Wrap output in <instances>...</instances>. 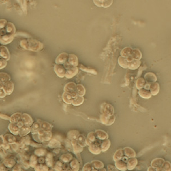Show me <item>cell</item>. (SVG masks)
<instances>
[{
	"mask_svg": "<svg viewBox=\"0 0 171 171\" xmlns=\"http://www.w3.org/2000/svg\"><path fill=\"white\" fill-rule=\"evenodd\" d=\"M20 45L24 49L35 52L40 51L43 48V45L41 42L34 39L23 40L20 42Z\"/></svg>",
	"mask_w": 171,
	"mask_h": 171,
	"instance_id": "1",
	"label": "cell"
},
{
	"mask_svg": "<svg viewBox=\"0 0 171 171\" xmlns=\"http://www.w3.org/2000/svg\"><path fill=\"white\" fill-rule=\"evenodd\" d=\"M100 111L103 115L112 116L114 115L115 110L111 104L107 103H104L100 107Z\"/></svg>",
	"mask_w": 171,
	"mask_h": 171,
	"instance_id": "2",
	"label": "cell"
},
{
	"mask_svg": "<svg viewBox=\"0 0 171 171\" xmlns=\"http://www.w3.org/2000/svg\"><path fill=\"white\" fill-rule=\"evenodd\" d=\"M76 84L75 83L69 82L65 86L64 88V91L65 92L68 93L70 95H71L73 98H74L77 96V93L76 92Z\"/></svg>",
	"mask_w": 171,
	"mask_h": 171,
	"instance_id": "3",
	"label": "cell"
},
{
	"mask_svg": "<svg viewBox=\"0 0 171 171\" xmlns=\"http://www.w3.org/2000/svg\"><path fill=\"white\" fill-rule=\"evenodd\" d=\"M101 122L106 126H111L115 121V116L114 115L107 116L102 114L100 117Z\"/></svg>",
	"mask_w": 171,
	"mask_h": 171,
	"instance_id": "4",
	"label": "cell"
},
{
	"mask_svg": "<svg viewBox=\"0 0 171 171\" xmlns=\"http://www.w3.org/2000/svg\"><path fill=\"white\" fill-rule=\"evenodd\" d=\"M54 71L56 75L61 78H63L65 77L67 69L62 65L55 64L54 67Z\"/></svg>",
	"mask_w": 171,
	"mask_h": 171,
	"instance_id": "5",
	"label": "cell"
},
{
	"mask_svg": "<svg viewBox=\"0 0 171 171\" xmlns=\"http://www.w3.org/2000/svg\"><path fill=\"white\" fill-rule=\"evenodd\" d=\"M69 55L66 52H62L57 56L55 59V63L64 65L68 61Z\"/></svg>",
	"mask_w": 171,
	"mask_h": 171,
	"instance_id": "6",
	"label": "cell"
},
{
	"mask_svg": "<svg viewBox=\"0 0 171 171\" xmlns=\"http://www.w3.org/2000/svg\"><path fill=\"white\" fill-rule=\"evenodd\" d=\"M88 150L91 154L95 155H99L101 153V152H102L100 148V144H99L96 141L95 143L89 146Z\"/></svg>",
	"mask_w": 171,
	"mask_h": 171,
	"instance_id": "7",
	"label": "cell"
},
{
	"mask_svg": "<svg viewBox=\"0 0 171 171\" xmlns=\"http://www.w3.org/2000/svg\"><path fill=\"white\" fill-rule=\"evenodd\" d=\"M0 58L7 61L10 60V54L9 51L5 46H1L0 47Z\"/></svg>",
	"mask_w": 171,
	"mask_h": 171,
	"instance_id": "8",
	"label": "cell"
},
{
	"mask_svg": "<svg viewBox=\"0 0 171 171\" xmlns=\"http://www.w3.org/2000/svg\"><path fill=\"white\" fill-rule=\"evenodd\" d=\"M78 71H79L78 67L70 66L68 69H67L65 77L67 78H72L78 73Z\"/></svg>",
	"mask_w": 171,
	"mask_h": 171,
	"instance_id": "9",
	"label": "cell"
},
{
	"mask_svg": "<svg viewBox=\"0 0 171 171\" xmlns=\"http://www.w3.org/2000/svg\"><path fill=\"white\" fill-rule=\"evenodd\" d=\"M94 4L97 7H104L107 8L109 7L112 4L113 1L111 0H104V1H93Z\"/></svg>",
	"mask_w": 171,
	"mask_h": 171,
	"instance_id": "10",
	"label": "cell"
},
{
	"mask_svg": "<svg viewBox=\"0 0 171 171\" xmlns=\"http://www.w3.org/2000/svg\"><path fill=\"white\" fill-rule=\"evenodd\" d=\"M95 133L96 135V138L100 141H103L105 139H107L109 138L108 134L104 130H95Z\"/></svg>",
	"mask_w": 171,
	"mask_h": 171,
	"instance_id": "11",
	"label": "cell"
},
{
	"mask_svg": "<svg viewBox=\"0 0 171 171\" xmlns=\"http://www.w3.org/2000/svg\"><path fill=\"white\" fill-rule=\"evenodd\" d=\"M3 89L7 95H11L14 90V84L11 81H10L3 84Z\"/></svg>",
	"mask_w": 171,
	"mask_h": 171,
	"instance_id": "12",
	"label": "cell"
},
{
	"mask_svg": "<svg viewBox=\"0 0 171 171\" xmlns=\"http://www.w3.org/2000/svg\"><path fill=\"white\" fill-rule=\"evenodd\" d=\"M14 35L11 34H6L1 37V38L0 40V43L5 45L10 43L12 41L14 40Z\"/></svg>",
	"mask_w": 171,
	"mask_h": 171,
	"instance_id": "13",
	"label": "cell"
},
{
	"mask_svg": "<svg viewBox=\"0 0 171 171\" xmlns=\"http://www.w3.org/2000/svg\"><path fill=\"white\" fill-rule=\"evenodd\" d=\"M96 135L95 132H90L86 137V143L88 146L96 141Z\"/></svg>",
	"mask_w": 171,
	"mask_h": 171,
	"instance_id": "14",
	"label": "cell"
},
{
	"mask_svg": "<svg viewBox=\"0 0 171 171\" xmlns=\"http://www.w3.org/2000/svg\"><path fill=\"white\" fill-rule=\"evenodd\" d=\"M68 63L73 67H77L79 66V61L77 56L74 54H69Z\"/></svg>",
	"mask_w": 171,
	"mask_h": 171,
	"instance_id": "15",
	"label": "cell"
},
{
	"mask_svg": "<svg viewBox=\"0 0 171 171\" xmlns=\"http://www.w3.org/2000/svg\"><path fill=\"white\" fill-rule=\"evenodd\" d=\"M21 121L23 122L25 126H28V127L32 125L33 122L31 117L26 113H24L22 115Z\"/></svg>",
	"mask_w": 171,
	"mask_h": 171,
	"instance_id": "16",
	"label": "cell"
},
{
	"mask_svg": "<svg viewBox=\"0 0 171 171\" xmlns=\"http://www.w3.org/2000/svg\"><path fill=\"white\" fill-rule=\"evenodd\" d=\"M69 167L72 171H79L80 170V163L78 159L73 158L69 163Z\"/></svg>",
	"mask_w": 171,
	"mask_h": 171,
	"instance_id": "17",
	"label": "cell"
},
{
	"mask_svg": "<svg viewBox=\"0 0 171 171\" xmlns=\"http://www.w3.org/2000/svg\"><path fill=\"white\" fill-rule=\"evenodd\" d=\"M137 164V160L136 158H130L126 162L127 168L128 170H134Z\"/></svg>",
	"mask_w": 171,
	"mask_h": 171,
	"instance_id": "18",
	"label": "cell"
},
{
	"mask_svg": "<svg viewBox=\"0 0 171 171\" xmlns=\"http://www.w3.org/2000/svg\"><path fill=\"white\" fill-rule=\"evenodd\" d=\"M80 135L79 131L76 130H72L69 131L67 133V137L69 140L71 142L73 141H76L78 136Z\"/></svg>",
	"mask_w": 171,
	"mask_h": 171,
	"instance_id": "19",
	"label": "cell"
},
{
	"mask_svg": "<svg viewBox=\"0 0 171 171\" xmlns=\"http://www.w3.org/2000/svg\"><path fill=\"white\" fill-rule=\"evenodd\" d=\"M7 34L14 35L16 32V28L14 24L11 22H8L6 27L5 28Z\"/></svg>",
	"mask_w": 171,
	"mask_h": 171,
	"instance_id": "20",
	"label": "cell"
},
{
	"mask_svg": "<svg viewBox=\"0 0 171 171\" xmlns=\"http://www.w3.org/2000/svg\"><path fill=\"white\" fill-rule=\"evenodd\" d=\"M71 142L73 147V151L75 154L77 155L82 153V152L83 151L84 148L81 147L79 144H78L76 141H72Z\"/></svg>",
	"mask_w": 171,
	"mask_h": 171,
	"instance_id": "21",
	"label": "cell"
},
{
	"mask_svg": "<svg viewBox=\"0 0 171 171\" xmlns=\"http://www.w3.org/2000/svg\"><path fill=\"white\" fill-rule=\"evenodd\" d=\"M115 166L120 171H126L127 170L126 163L123 160H120L115 162Z\"/></svg>",
	"mask_w": 171,
	"mask_h": 171,
	"instance_id": "22",
	"label": "cell"
},
{
	"mask_svg": "<svg viewBox=\"0 0 171 171\" xmlns=\"http://www.w3.org/2000/svg\"><path fill=\"white\" fill-rule=\"evenodd\" d=\"M111 142L109 139L103 141L100 144V148L102 152H105L108 151L110 147Z\"/></svg>",
	"mask_w": 171,
	"mask_h": 171,
	"instance_id": "23",
	"label": "cell"
},
{
	"mask_svg": "<svg viewBox=\"0 0 171 171\" xmlns=\"http://www.w3.org/2000/svg\"><path fill=\"white\" fill-rule=\"evenodd\" d=\"M123 151L124 155L129 158L135 157L136 156L135 152L130 147H125Z\"/></svg>",
	"mask_w": 171,
	"mask_h": 171,
	"instance_id": "24",
	"label": "cell"
},
{
	"mask_svg": "<svg viewBox=\"0 0 171 171\" xmlns=\"http://www.w3.org/2000/svg\"><path fill=\"white\" fill-rule=\"evenodd\" d=\"M73 157L70 153H65L62 155L60 157V159L64 163H68L73 159Z\"/></svg>",
	"mask_w": 171,
	"mask_h": 171,
	"instance_id": "25",
	"label": "cell"
},
{
	"mask_svg": "<svg viewBox=\"0 0 171 171\" xmlns=\"http://www.w3.org/2000/svg\"><path fill=\"white\" fill-rule=\"evenodd\" d=\"M91 164L93 168L97 170H100L104 168V164L99 160H94L91 161Z\"/></svg>",
	"mask_w": 171,
	"mask_h": 171,
	"instance_id": "26",
	"label": "cell"
},
{
	"mask_svg": "<svg viewBox=\"0 0 171 171\" xmlns=\"http://www.w3.org/2000/svg\"><path fill=\"white\" fill-rule=\"evenodd\" d=\"M124 153L123 149H119L117 150L113 156V159L115 162L121 160L123 157Z\"/></svg>",
	"mask_w": 171,
	"mask_h": 171,
	"instance_id": "27",
	"label": "cell"
},
{
	"mask_svg": "<svg viewBox=\"0 0 171 171\" xmlns=\"http://www.w3.org/2000/svg\"><path fill=\"white\" fill-rule=\"evenodd\" d=\"M63 100L64 102L68 104H72V102L73 100V97L71 95H70L67 92H64L63 94Z\"/></svg>",
	"mask_w": 171,
	"mask_h": 171,
	"instance_id": "28",
	"label": "cell"
},
{
	"mask_svg": "<svg viewBox=\"0 0 171 171\" xmlns=\"http://www.w3.org/2000/svg\"><path fill=\"white\" fill-rule=\"evenodd\" d=\"M150 92L151 95L155 96L157 95L159 91V85L157 83H153L150 86Z\"/></svg>",
	"mask_w": 171,
	"mask_h": 171,
	"instance_id": "29",
	"label": "cell"
},
{
	"mask_svg": "<svg viewBox=\"0 0 171 171\" xmlns=\"http://www.w3.org/2000/svg\"><path fill=\"white\" fill-rule=\"evenodd\" d=\"M84 101V98L82 96L77 95L74 98H73V100L72 102V104L74 106H79L82 104Z\"/></svg>",
	"mask_w": 171,
	"mask_h": 171,
	"instance_id": "30",
	"label": "cell"
},
{
	"mask_svg": "<svg viewBox=\"0 0 171 171\" xmlns=\"http://www.w3.org/2000/svg\"><path fill=\"white\" fill-rule=\"evenodd\" d=\"M85 92L86 90L83 85L81 84H78L76 85V92L77 93V95L83 97L85 94Z\"/></svg>",
	"mask_w": 171,
	"mask_h": 171,
	"instance_id": "31",
	"label": "cell"
},
{
	"mask_svg": "<svg viewBox=\"0 0 171 171\" xmlns=\"http://www.w3.org/2000/svg\"><path fill=\"white\" fill-rule=\"evenodd\" d=\"M10 81H11V78L9 75L4 72L0 73V82L1 83L4 84Z\"/></svg>",
	"mask_w": 171,
	"mask_h": 171,
	"instance_id": "32",
	"label": "cell"
},
{
	"mask_svg": "<svg viewBox=\"0 0 171 171\" xmlns=\"http://www.w3.org/2000/svg\"><path fill=\"white\" fill-rule=\"evenodd\" d=\"M118 63L123 68H124V69L128 68L129 62H127L126 58L120 56L118 58Z\"/></svg>",
	"mask_w": 171,
	"mask_h": 171,
	"instance_id": "33",
	"label": "cell"
},
{
	"mask_svg": "<svg viewBox=\"0 0 171 171\" xmlns=\"http://www.w3.org/2000/svg\"><path fill=\"white\" fill-rule=\"evenodd\" d=\"M77 143L79 144L81 147L84 148L87 146L86 143V137H85L83 135L80 134L76 139Z\"/></svg>",
	"mask_w": 171,
	"mask_h": 171,
	"instance_id": "34",
	"label": "cell"
},
{
	"mask_svg": "<svg viewBox=\"0 0 171 171\" xmlns=\"http://www.w3.org/2000/svg\"><path fill=\"white\" fill-rule=\"evenodd\" d=\"M138 94L140 96L144 98H150L151 95H152L150 91H149V90L144 89H140L139 92H138Z\"/></svg>",
	"mask_w": 171,
	"mask_h": 171,
	"instance_id": "35",
	"label": "cell"
},
{
	"mask_svg": "<svg viewBox=\"0 0 171 171\" xmlns=\"http://www.w3.org/2000/svg\"><path fill=\"white\" fill-rule=\"evenodd\" d=\"M140 64H141V62L140 60H134L132 61L129 63L128 68L130 69H132V70H135L140 66Z\"/></svg>",
	"mask_w": 171,
	"mask_h": 171,
	"instance_id": "36",
	"label": "cell"
},
{
	"mask_svg": "<svg viewBox=\"0 0 171 171\" xmlns=\"http://www.w3.org/2000/svg\"><path fill=\"white\" fill-rule=\"evenodd\" d=\"M144 78L148 83L155 82L157 80V78L156 76L152 73H147L146 75L144 76Z\"/></svg>",
	"mask_w": 171,
	"mask_h": 171,
	"instance_id": "37",
	"label": "cell"
},
{
	"mask_svg": "<svg viewBox=\"0 0 171 171\" xmlns=\"http://www.w3.org/2000/svg\"><path fill=\"white\" fill-rule=\"evenodd\" d=\"M132 52V49L130 47H126L123 48V49L121 51L120 55L121 57H123L124 58H127L129 56L131 55Z\"/></svg>",
	"mask_w": 171,
	"mask_h": 171,
	"instance_id": "38",
	"label": "cell"
},
{
	"mask_svg": "<svg viewBox=\"0 0 171 171\" xmlns=\"http://www.w3.org/2000/svg\"><path fill=\"white\" fill-rule=\"evenodd\" d=\"M131 56L132 57L134 60H140L142 57V54L140 50H138L137 49H135L132 50Z\"/></svg>",
	"mask_w": 171,
	"mask_h": 171,
	"instance_id": "39",
	"label": "cell"
},
{
	"mask_svg": "<svg viewBox=\"0 0 171 171\" xmlns=\"http://www.w3.org/2000/svg\"><path fill=\"white\" fill-rule=\"evenodd\" d=\"M78 69H80L81 70H82V71H84V72H88V73L93 74V75H97V72H96L95 69L87 68L85 66H84L83 65H79Z\"/></svg>",
	"mask_w": 171,
	"mask_h": 171,
	"instance_id": "40",
	"label": "cell"
},
{
	"mask_svg": "<svg viewBox=\"0 0 171 171\" xmlns=\"http://www.w3.org/2000/svg\"><path fill=\"white\" fill-rule=\"evenodd\" d=\"M146 84V80L144 78H139L136 81V86L137 89H141L144 88Z\"/></svg>",
	"mask_w": 171,
	"mask_h": 171,
	"instance_id": "41",
	"label": "cell"
},
{
	"mask_svg": "<svg viewBox=\"0 0 171 171\" xmlns=\"http://www.w3.org/2000/svg\"><path fill=\"white\" fill-rule=\"evenodd\" d=\"M46 162H47V166L49 167H52L54 164L53 156L52 153H48L46 158Z\"/></svg>",
	"mask_w": 171,
	"mask_h": 171,
	"instance_id": "42",
	"label": "cell"
},
{
	"mask_svg": "<svg viewBox=\"0 0 171 171\" xmlns=\"http://www.w3.org/2000/svg\"><path fill=\"white\" fill-rule=\"evenodd\" d=\"M41 128L42 130L45 132H50L52 130V126L50 124L48 123V122H43L41 124Z\"/></svg>",
	"mask_w": 171,
	"mask_h": 171,
	"instance_id": "43",
	"label": "cell"
},
{
	"mask_svg": "<svg viewBox=\"0 0 171 171\" xmlns=\"http://www.w3.org/2000/svg\"><path fill=\"white\" fill-rule=\"evenodd\" d=\"M22 118V115L20 113H16L11 117V121L14 122H19Z\"/></svg>",
	"mask_w": 171,
	"mask_h": 171,
	"instance_id": "44",
	"label": "cell"
},
{
	"mask_svg": "<svg viewBox=\"0 0 171 171\" xmlns=\"http://www.w3.org/2000/svg\"><path fill=\"white\" fill-rule=\"evenodd\" d=\"M61 145V143L59 141H58V140L56 139H52V141H50V143L49 144V146L51 148H57L59 147Z\"/></svg>",
	"mask_w": 171,
	"mask_h": 171,
	"instance_id": "45",
	"label": "cell"
},
{
	"mask_svg": "<svg viewBox=\"0 0 171 171\" xmlns=\"http://www.w3.org/2000/svg\"><path fill=\"white\" fill-rule=\"evenodd\" d=\"M63 170V163L62 161H57L55 165V171H62Z\"/></svg>",
	"mask_w": 171,
	"mask_h": 171,
	"instance_id": "46",
	"label": "cell"
},
{
	"mask_svg": "<svg viewBox=\"0 0 171 171\" xmlns=\"http://www.w3.org/2000/svg\"><path fill=\"white\" fill-rule=\"evenodd\" d=\"M35 170L36 171H48V167L47 166L43 164H40L35 167Z\"/></svg>",
	"mask_w": 171,
	"mask_h": 171,
	"instance_id": "47",
	"label": "cell"
},
{
	"mask_svg": "<svg viewBox=\"0 0 171 171\" xmlns=\"http://www.w3.org/2000/svg\"><path fill=\"white\" fill-rule=\"evenodd\" d=\"M93 167L91 163H87L85 164L82 168V171H92Z\"/></svg>",
	"mask_w": 171,
	"mask_h": 171,
	"instance_id": "48",
	"label": "cell"
},
{
	"mask_svg": "<svg viewBox=\"0 0 171 171\" xmlns=\"http://www.w3.org/2000/svg\"><path fill=\"white\" fill-rule=\"evenodd\" d=\"M7 22V21L5 19H0V30L5 28Z\"/></svg>",
	"mask_w": 171,
	"mask_h": 171,
	"instance_id": "49",
	"label": "cell"
},
{
	"mask_svg": "<svg viewBox=\"0 0 171 171\" xmlns=\"http://www.w3.org/2000/svg\"><path fill=\"white\" fill-rule=\"evenodd\" d=\"M41 127V124L38 122H36V123L33 124V125L32 126V130H33L35 132L38 131L40 130V128Z\"/></svg>",
	"mask_w": 171,
	"mask_h": 171,
	"instance_id": "50",
	"label": "cell"
},
{
	"mask_svg": "<svg viewBox=\"0 0 171 171\" xmlns=\"http://www.w3.org/2000/svg\"><path fill=\"white\" fill-rule=\"evenodd\" d=\"M7 64V61L0 58V69L5 68Z\"/></svg>",
	"mask_w": 171,
	"mask_h": 171,
	"instance_id": "51",
	"label": "cell"
},
{
	"mask_svg": "<svg viewBox=\"0 0 171 171\" xmlns=\"http://www.w3.org/2000/svg\"><path fill=\"white\" fill-rule=\"evenodd\" d=\"M108 171H119L116 167L112 164L108 165Z\"/></svg>",
	"mask_w": 171,
	"mask_h": 171,
	"instance_id": "52",
	"label": "cell"
},
{
	"mask_svg": "<svg viewBox=\"0 0 171 171\" xmlns=\"http://www.w3.org/2000/svg\"><path fill=\"white\" fill-rule=\"evenodd\" d=\"M6 93H5V91L2 89H0V98H4L6 96Z\"/></svg>",
	"mask_w": 171,
	"mask_h": 171,
	"instance_id": "53",
	"label": "cell"
},
{
	"mask_svg": "<svg viewBox=\"0 0 171 171\" xmlns=\"http://www.w3.org/2000/svg\"><path fill=\"white\" fill-rule=\"evenodd\" d=\"M126 58L127 61V62H128L129 63H130V62L134 60V58H132V57L131 56H131H129L128 57Z\"/></svg>",
	"mask_w": 171,
	"mask_h": 171,
	"instance_id": "54",
	"label": "cell"
},
{
	"mask_svg": "<svg viewBox=\"0 0 171 171\" xmlns=\"http://www.w3.org/2000/svg\"><path fill=\"white\" fill-rule=\"evenodd\" d=\"M148 171H156L153 168H152V167H150L149 168V170H148Z\"/></svg>",
	"mask_w": 171,
	"mask_h": 171,
	"instance_id": "55",
	"label": "cell"
},
{
	"mask_svg": "<svg viewBox=\"0 0 171 171\" xmlns=\"http://www.w3.org/2000/svg\"><path fill=\"white\" fill-rule=\"evenodd\" d=\"M3 86V84L0 82V89H2Z\"/></svg>",
	"mask_w": 171,
	"mask_h": 171,
	"instance_id": "56",
	"label": "cell"
},
{
	"mask_svg": "<svg viewBox=\"0 0 171 171\" xmlns=\"http://www.w3.org/2000/svg\"><path fill=\"white\" fill-rule=\"evenodd\" d=\"M98 171H106V170L105 169V168H102V169H101V170H99Z\"/></svg>",
	"mask_w": 171,
	"mask_h": 171,
	"instance_id": "57",
	"label": "cell"
},
{
	"mask_svg": "<svg viewBox=\"0 0 171 171\" xmlns=\"http://www.w3.org/2000/svg\"><path fill=\"white\" fill-rule=\"evenodd\" d=\"M62 171H72L70 169H69V170H63Z\"/></svg>",
	"mask_w": 171,
	"mask_h": 171,
	"instance_id": "58",
	"label": "cell"
},
{
	"mask_svg": "<svg viewBox=\"0 0 171 171\" xmlns=\"http://www.w3.org/2000/svg\"><path fill=\"white\" fill-rule=\"evenodd\" d=\"M99 170H96V169H94V168H93V170H92V171H98Z\"/></svg>",
	"mask_w": 171,
	"mask_h": 171,
	"instance_id": "59",
	"label": "cell"
},
{
	"mask_svg": "<svg viewBox=\"0 0 171 171\" xmlns=\"http://www.w3.org/2000/svg\"><path fill=\"white\" fill-rule=\"evenodd\" d=\"M1 37H2V36L0 34V40H1Z\"/></svg>",
	"mask_w": 171,
	"mask_h": 171,
	"instance_id": "60",
	"label": "cell"
},
{
	"mask_svg": "<svg viewBox=\"0 0 171 171\" xmlns=\"http://www.w3.org/2000/svg\"><path fill=\"white\" fill-rule=\"evenodd\" d=\"M0 47H1V46H0Z\"/></svg>",
	"mask_w": 171,
	"mask_h": 171,
	"instance_id": "61",
	"label": "cell"
}]
</instances>
